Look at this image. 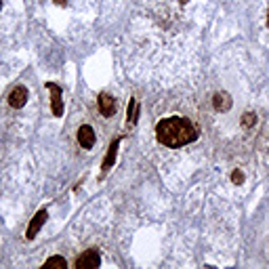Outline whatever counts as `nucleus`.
<instances>
[{"label": "nucleus", "mask_w": 269, "mask_h": 269, "mask_svg": "<svg viewBox=\"0 0 269 269\" xmlns=\"http://www.w3.org/2000/svg\"><path fill=\"white\" fill-rule=\"evenodd\" d=\"M156 137L166 147H181V145H187L192 141H196L198 133L189 120H185L181 116H172V118H164V120L158 122Z\"/></svg>", "instance_id": "obj_1"}, {"label": "nucleus", "mask_w": 269, "mask_h": 269, "mask_svg": "<svg viewBox=\"0 0 269 269\" xmlns=\"http://www.w3.org/2000/svg\"><path fill=\"white\" fill-rule=\"evenodd\" d=\"M99 265H101V257L95 248L82 252V255L76 259V269H93V267H99Z\"/></svg>", "instance_id": "obj_2"}, {"label": "nucleus", "mask_w": 269, "mask_h": 269, "mask_svg": "<svg viewBox=\"0 0 269 269\" xmlns=\"http://www.w3.org/2000/svg\"><path fill=\"white\" fill-rule=\"evenodd\" d=\"M97 105H99V112L103 114L105 118H112V116L116 114V109H118L116 99L112 97V95H107V93H101V95H99Z\"/></svg>", "instance_id": "obj_3"}, {"label": "nucleus", "mask_w": 269, "mask_h": 269, "mask_svg": "<svg viewBox=\"0 0 269 269\" xmlns=\"http://www.w3.org/2000/svg\"><path fill=\"white\" fill-rule=\"evenodd\" d=\"M46 217H49V212H46L44 208L36 212L34 219H32L30 225H28V232H26V238H28V240H34V238H36V234L40 232V227L46 223Z\"/></svg>", "instance_id": "obj_4"}, {"label": "nucleus", "mask_w": 269, "mask_h": 269, "mask_svg": "<svg viewBox=\"0 0 269 269\" xmlns=\"http://www.w3.org/2000/svg\"><path fill=\"white\" fill-rule=\"evenodd\" d=\"M46 89L51 91V105H53V114L55 116H61L63 114V101H61V89H59V84H55V82H49L46 84Z\"/></svg>", "instance_id": "obj_5"}, {"label": "nucleus", "mask_w": 269, "mask_h": 269, "mask_svg": "<svg viewBox=\"0 0 269 269\" xmlns=\"http://www.w3.org/2000/svg\"><path fill=\"white\" fill-rule=\"evenodd\" d=\"M26 101H28V89L26 86H15L9 95V105L19 109V107L26 105Z\"/></svg>", "instance_id": "obj_6"}, {"label": "nucleus", "mask_w": 269, "mask_h": 269, "mask_svg": "<svg viewBox=\"0 0 269 269\" xmlns=\"http://www.w3.org/2000/svg\"><path fill=\"white\" fill-rule=\"evenodd\" d=\"M78 143H80L84 149H91L95 145V131L89 124H84L78 129Z\"/></svg>", "instance_id": "obj_7"}, {"label": "nucleus", "mask_w": 269, "mask_h": 269, "mask_svg": "<svg viewBox=\"0 0 269 269\" xmlns=\"http://www.w3.org/2000/svg\"><path fill=\"white\" fill-rule=\"evenodd\" d=\"M118 145H120V139H114V141H112V145H109V149H107V158H105V162H103V166H101V175H105V170L116 162Z\"/></svg>", "instance_id": "obj_8"}, {"label": "nucleus", "mask_w": 269, "mask_h": 269, "mask_svg": "<svg viewBox=\"0 0 269 269\" xmlns=\"http://www.w3.org/2000/svg\"><path fill=\"white\" fill-rule=\"evenodd\" d=\"M215 107L219 112H227V109L232 107V97H229L227 93H217L215 95Z\"/></svg>", "instance_id": "obj_9"}, {"label": "nucleus", "mask_w": 269, "mask_h": 269, "mask_svg": "<svg viewBox=\"0 0 269 269\" xmlns=\"http://www.w3.org/2000/svg\"><path fill=\"white\" fill-rule=\"evenodd\" d=\"M137 116H139V103L134 99H131V103H129V124L137 122Z\"/></svg>", "instance_id": "obj_10"}, {"label": "nucleus", "mask_w": 269, "mask_h": 269, "mask_svg": "<svg viewBox=\"0 0 269 269\" xmlns=\"http://www.w3.org/2000/svg\"><path fill=\"white\" fill-rule=\"evenodd\" d=\"M44 267H63V269H66L67 267V261L63 259V257H51V259H46Z\"/></svg>", "instance_id": "obj_11"}, {"label": "nucleus", "mask_w": 269, "mask_h": 269, "mask_svg": "<svg viewBox=\"0 0 269 269\" xmlns=\"http://www.w3.org/2000/svg\"><path fill=\"white\" fill-rule=\"evenodd\" d=\"M255 122H257V116H255V114H244V116H242V124H244V126H252Z\"/></svg>", "instance_id": "obj_12"}, {"label": "nucleus", "mask_w": 269, "mask_h": 269, "mask_svg": "<svg viewBox=\"0 0 269 269\" xmlns=\"http://www.w3.org/2000/svg\"><path fill=\"white\" fill-rule=\"evenodd\" d=\"M232 181H234V183H235V185H242V183H244V175H242V172H240V170H235V172H234V175H232Z\"/></svg>", "instance_id": "obj_13"}, {"label": "nucleus", "mask_w": 269, "mask_h": 269, "mask_svg": "<svg viewBox=\"0 0 269 269\" xmlns=\"http://www.w3.org/2000/svg\"><path fill=\"white\" fill-rule=\"evenodd\" d=\"M55 2H57V4H63V2H66V0H55Z\"/></svg>", "instance_id": "obj_14"}, {"label": "nucleus", "mask_w": 269, "mask_h": 269, "mask_svg": "<svg viewBox=\"0 0 269 269\" xmlns=\"http://www.w3.org/2000/svg\"><path fill=\"white\" fill-rule=\"evenodd\" d=\"M0 6H2V0H0Z\"/></svg>", "instance_id": "obj_15"}, {"label": "nucleus", "mask_w": 269, "mask_h": 269, "mask_svg": "<svg viewBox=\"0 0 269 269\" xmlns=\"http://www.w3.org/2000/svg\"><path fill=\"white\" fill-rule=\"evenodd\" d=\"M267 23H269V19H267Z\"/></svg>", "instance_id": "obj_16"}]
</instances>
